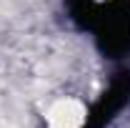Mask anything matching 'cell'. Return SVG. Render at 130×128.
Returning <instances> with one entry per match:
<instances>
[{
    "instance_id": "cell-1",
    "label": "cell",
    "mask_w": 130,
    "mask_h": 128,
    "mask_svg": "<svg viewBox=\"0 0 130 128\" xmlns=\"http://www.w3.org/2000/svg\"><path fill=\"white\" fill-rule=\"evenodd\" d=\"M85 121V108L78 100H58L48 113V123L50 128H80Z\"/></svg>"
}]
</instances>
